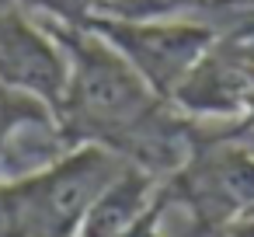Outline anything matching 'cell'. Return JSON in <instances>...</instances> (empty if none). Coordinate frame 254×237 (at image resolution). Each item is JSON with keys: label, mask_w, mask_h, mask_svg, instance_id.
<instances>
[{"label": "cell", "mask_w": 254, "mask_h": 237, "mask_svg": "<svg viewBox=\"0 0 254 237\" xmlns=\"http://www.w3.org/2000/svg\"><path fill=\"white\" fill-rule=\"evenodd\" d=\"M0 77L49 98L66 91V74L56 53L32 28H25V21L14 18H0Z\"/></svg>", "instance_id": "obj_4"}, {"label": "cell", "mask_w": 254, "mask_h": 237, "mask_svg": "<svg viewBox=\"0 0 254 237\" xmlns=\"http://www.w3.org/2000/svg\"><path fill=\"white\" fill-rule=\"evenodd\" d=\"M164 199L185 206L198 230H230L254 209V147L240 136L191 140V150L171 174Z\"/></svg>", "instance_id": "obj_2"}, {"label": "cell", "mask_w": 254, "mask_h": 237, "mask_svg": "<svg viewBox=\"0 0 254 237\" xmlns=\"http://www.w3.org/2000/svg\"><path fill=\"white\" fill-rule=\"evenodd\" d=\"M28 115H35V112H28V108H14L11 101H0V143L7 140V133H11V126L18 122V119H28Z\"/></svg>", "instance_id": "obj_5"}, {"label": "cell", "mask_w": 254, "mask_h": 237, "mask_svg": "<svg viewBox=\"0 0 254 237\" xmlns=\"http://www.w3.org/2000/svg\"><path fill=\"white\" fill-rule=\"evenodd\" d=\"M226 237H254V209H251L244 220H237V223L226 230Z\"/></svg>", "instance_id": "obj_6"}, {"label": "cell", "mask_w": 254, "mask_h": 237, "mask_svg": "<svg viewBox=\"0 0 254 237\" xmlns=\"http://www.w3.org/2000/svg\"><path fill=\"white\" fill-rule=\"evenodd\" d=\"M126 167V157L91 143L46 171L0 185V237H80L91 206Z\"/></svg>", "instance_id": "obj_1"}, {"label": "cell", "mask_w": 254, "mask_h": 237, "mask_svg": "<svg viewBox=\"0 0 254 237\" xmlns=\"http://www.w3.org/2000/svg\"><path fill=\"white\" fill-rule=\"evenodd\" d=\"M244 122L254 126V70H251V91H247V112H244Z\"/></svg>", "instance_id": "obj_7"}, {"label": "cell", "mask_w": 254, "mask_h": 237, "mask_svg": "<svg viewBox=\"0 0 254 237\" xmlns=\"http://www.w3.org/2000/svg\"><path fill=\"white\" fill-rule=\"evenodd\" d=\"M101 32L167 101L216 42V32L198 21H105Z\"/></svg>", "instance_id": "obj_3"}]
</instances>
